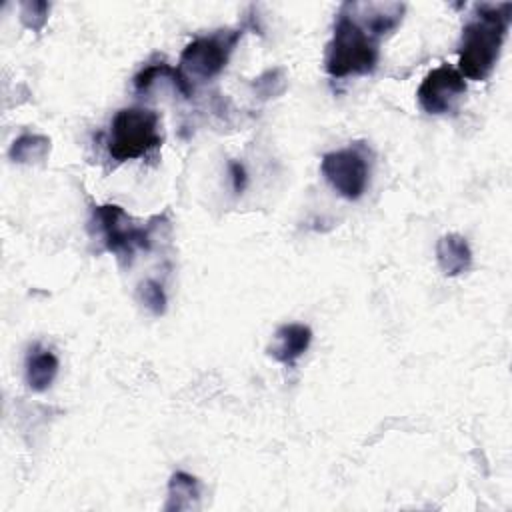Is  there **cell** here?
Wrapping results in <instances>:
<instances>
[{
	"label": "cell",
	"instance_id": "4fadbf2b",
	"mask_svg": "<svg viewBox=\"0 0 512 512\" xmlns=\"http://www.w3.org/2000/svg\"><path fill=\"white\" fill-rule=\"evenodd\" d=\"M50 152V138L42 134H22L10 146V158L18 164L40 162Z\"/></svg>",
	"mask_w": 512,
	"mask_h": 512
},
{
	"label": "cell",
	"instance_id": "5bb4252c",
	"mask_svg": "<svg viewBox=\"0 0 512 512\" xmlns=\"http://www.w3.org/2000/svg\"><path fill=\"white\" fill-rule=\"evenodd\" d=\"M138 298L140 302L156 316L164 314L166 310V294H164V288L160 282L148 278L144 282L138 284Z\"/></svg>",
	"mask_w": 512,
	"mask_h": 512
},
{
	"label": "cell",
	"instance_id": "9a60e30c",
	"mask_svg": "<svg viewBox=\"0 0 512 512\" xmlns=\"http://www.w3.org/2000/svg\"><path fill=\"white\" fill-rule=\"evenodd\" d=\"M50 12L48 2H22L20 4V16L26 28L30 30H40L46 24Z\"/></svg>",
	"mask_w": 512,
	"mask_h": 512
},
{
	"label": "cell",
	"instance_id": "277c9868",
	"mask_svg": "<svg viewBox=\"0 0 512 512\" xmlns=\"http://www.w3.org/2000/svg\"><path fill=\"white\" fill-rule=\"evenodd\" d=\"M240 30H218L206 36L194 38L180 54L178 72L182 80L194 90V84H202L218 76L238 44Z\"/></svg>",
	"mask_w": 512,
	"mask_h": 512
},
{
	"label": "cell",
	"instance_id": "9c48e42d",
	"mask_svg": "<svg viewBox=\"0 0 512 512\" xmlns=\"http://www.w3.org/2000/svg\"><path fill=\"white\" fill-rule=\"evenodd\" d=\"M312 342V330L306 324L290 322L282 324L268 344V354L282 364H294L310 346Z\"/></svg>",
	"mask_w": 512,
	"mask_h": 512
},
{
	"label": "cell",
	"instance_id": "8992f818",
	"mask_svg": "<svg viewBox=\"0 0 512 512\" xmlns=\"http://www.w3.org/2000/svg\"><path fill=\"white\" fill-rule=\"evenodd\" d=\"M320 172L346 200H358L370 184V166L356 146L326 152L320 162Z\"/></svg>",
	"mask_w": 512,
	"mask_h": 512
},
{
	"label": "cell",
	"instance_id": "7a4b0ae2",
	"mask_svg": "<svg viewBox=\"0 0 512 512\" xmlns=\"http://www.w3.org/2000/svg\"><path fill=\"white\" fill-rule=\"evenodd\" d=\"M378 60V40L372 38L344 8H340L332 38L326 46V72L332 78L372 74L378 66Z\"/></svg>",
	"mask_w": 512,
	"mask_h": 512
},
{
	"label": "cell",
	"instance_id": "3957f363",
	"mask_svg": "<svg viewBox=\"0 0 512 512\" xmlns=\"http://www.w3.org/2000/svg\"><path fill=\"white\" fill-rule=\"evenodd\" d=\"M162 144L158 112L146 106H128L114 114L108 134V156L128 162L146 156Z\"/></svg>",
	"mask_w": 512,
	"mask_h": 512
},
{
	"label": "cell",
	"instance_id": "2e32d148",
	"mask_svg": "<svg viewBox=\"0 0 512 512\" xmlns=\"http://www.w3.org/2000/svg\"><path fill=\"white\" fill-rule=\"evenodd\" d=\"M230 174H232V186H234V192L240 194L244 188H246V182H248V176H246V168L244 164L240 162H230Z\"/></svg>",
	"mask_w": 512,
	"mask_h": 512
},
{
	"label": "cell",
	"instance_id": "6da1fadb",
	"mask_svg": "<svg viewBox=\"0 0 512 512\" xmlns=\"http://www.w3.org/2000/svg\"><path fill=\"white\" fill-rule=\"evenodd\" d=\"M512 20V4H476L462 28L458 72L468 80H486L502 52Z\"/></svg>",
	"mask_w": 512,
	"mask_h": 512
},
{
	"label": "cell",
	"instance_id": "8fae6325",
	"mask_svg": "<svg viewBox=\"0 0 512 512\" xmlns=\"http://www.w3.org/2000/svg\"><path fill=\"white\" fill-rule=\"evenodd\" d=\"M436 260L446 276H460L472 266V250L464 236L444 234L436 242Z\"/></svg>",
	"mask_w": 512,
	"mask_h": 512
},
{
	"label": "cell",
	"instance_id": "52a82bcc",
	"mask_svg": "<svg viewBox=\"0 0 512 512\" xmlns=\"http://www.w3.org/2000/svg\"><path fill=\"white\" fill-rule=\"evenodd\" d=\"M464 94H466L464 76L458 72V68L448 64H442L430 70L416 90L420 108L434 116L456 110Z\"/></svg>",
	"mask_w": 512,
	"mask_h": 512
},
{
	"label": "cell",
	"instance_id": "ba28073f",
	"mask_svg": "<svg viewBox=\"0 0 512 512\" xmlns=\"http://www.w3.org/2000/svg\"><path fill=\"white\" fill-rule=\"evenodd\" d=\"M342 8L376 40L396 30L406 10L400 2H346Z\"/></svg>",
	"mask_w": 512,
	"mask_h": 512
},
{
	"label": "cell",
	"instance_id": "7c38bea8",
	"mask_svg": "<svg viewBox=\"0 0 512 512\" xmlns=\"http://www.w3.org/2000/svg\"><path fill=\"white\" fill-rule=\"evenodd\" d=\"M198 480L186 472H174L168 484L166 510H192L198 506Z\"/></svg>",
	"mask_w": 512,
	"mask_h": 512
},
{
	"label": "cell",
	"instance_id": "30bf717a",
	"mask_svg": "<svg viewBox=\"0 0 512 512\" xmlns=\"http://www.w3.org/2000/svg\"><path fill=\"white\" fill-rule=\"evenodd\" d=\"M58 368H60V362L56 354L42 348L40 344H34L28 350L26 362H24V378L28 388L34 392L48 390L58 374Z\"/></svg>",
	"mask_w": 512,
	"mask_h": 512
},
{
	"label": "cell",
	"instance_id": "5b68a950",
	"mask_svg": "<svg viewBox=\"0 0 512 512\" xmlns=\"http://www.w3.org/2000/svg\"><path fill=\"white\" fill-rule=\"evenodd\" d=\"M92 224L102 236L106 250L132 258L136 250L150 248V226H134L128 214L116 204L96 206L92 212Z\"/></svg>",
	"mask_w": 512,
	"mask_h": 512
}]
</instances>
